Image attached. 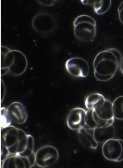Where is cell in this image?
Instances as JSON below:
<instances>
[{"label": "cell", "instance_id": "obj_1", "mask_svg": "<svg viewBox=\"0 0 123 168\" xmlns=\"http://www.w3.org/2000/svg\"><path fill=\"white\" fill-rule=\"evenodd\" d=\"M0 135L1 144L7 148L10 155H18L26 150H32V135L21 129L10 125L1 129Z\"/></svg>", "mask_w": 123, "mask_h": 168}, {"label": "cell", "instance_id": "obj_2", "mask_svg": "<svg viewBox=\"0 0 123 168\" xmlns=\"http://www.w3.org/2000/svg\"><path fill=\"white\" fill-rule=\"evenodd\" d=\"M122 58L121 52L114 48L100 52L93 61L94 73L111 79L119 67Z\"/></svg>", "mask_w": 123, "mask_h": 168}, {"label": "cell", "instance_id": "obj_3", "mask_svg": "<svg viewBox=\"0 0 123 168\" xmlns=\"http://www.w3.org/2000/svg\"><path fill=\"white\" fill-rule=\"evenodd\" d=\"M73 33L79 40L88 42L92 40L96 34V23L92 17L81 15L75 18L73 22Z\"/></svg>", "mask_w": 123, "mask_h": 168}, {"label": "cell", "instance_id": "obj_4", "mask_svg": "<svg viewBox=\"0 0 123 168\" xmlns=\"http://www.w3.org/2000/svg\"><path fill=\"white\" fill-rule=\"evenodd\" d=\"M35 163L39 167L45 168L55 163L59 154L58 150L51 145H45L39 148L35 153Z\"/></svg>", "mask_w": 123, "mask_h": 168}, {"label": "cell", "instance_id": "obj_5", "mask_svg": "<svg viewBox=\"0 0 123 168\" xmlns=\"http://www.w3.org/2000/svg\"><path fill=\"white\" fill-rule=\"evenodd\" d=\"M104 157L107 160L116 162L123 160V140L113 138L104 143L102 147Z\"/></svg>", "mask_w": 123, "mask_h": 168}, {"label": "cell", "instance_id": "obj_6", "mask_svg": "<svg viewBox=\"0 0 123 168\" xmlns=\"http://www.w3.org/2000/svg\"><path fill=\"white\" fill-rule=\"evenodd\" d=\"M65 68L70 75L76 78L86 77L89 71V66L88 62L79 57L68 59L65 63Z\"/></svg>", "mask_w": 123, "mask_h": 168}, {"label": "cell", "instance_id": "obj_7", "mask_svg": "<svg viewBox=\"0 0 123 168\" xmlns=\"http://www.w3.org/2000/svg\"><path fill=\"white\" fill-rule=\"evenodd\" d=\"M32 25L33 28L38 32L48 33L54 29L55 20L50 14L45 13H40L33 18Z\"/></svg>", "mask_w": 123, "mask_h": 168}, {"label": "cell", "instance_id": "obj_8", "mask_svg": "<svg viewBox=\"0 0 123 168\" xmlns=\"http://www.w3.org/2000/svg\"><path fill=\"white\" fill-rule=\"evenodd\" d=\"M35 153L34 152L28 157L16 155H10L2 161L1 167L31 168L35 163Z\"/></svg>", "mask_w": 123, "mask_h": 168}, {"label": "cell", "instance_id": "obj_9", "mask_svg": "<svg viewBox=\"0 0 123 168\" xmlns=\"http://www.w3.org/2000/svg\"><path fill=\"white\" fill-rule=\"evenodd\" d=\"M86 110L76 107L72 109L69 113L66 120L67 126L73 130H78L85 126Z\"/></svg>", "mask_w": 123, "mask_h": 168}, {"label": "cell", "instance_id": "obj_10", "mask_svg": "<svg viewBox=\"0 0 123 168\" xmlns=\"http://www.w3.org/2000/svg\"><path fill=\"white\" fill-rule=\"evenodd\" d=\"M7 109L13 122L18 124H22L26 121L28 115L25 107L22 103L13 102L9 105Z\"/></svg>", "mask_w": 123, "mask_h": 168}, {"label": "cell", "instance_id": "obj_11", "mask_svg": "<svg viewBox=\"0 0 123 168\" xmlns=\"http://www.w3.org/2000/svg\"><path fill=\"white\" fill-rule=\"evenodd\" d=\"M115 130L113 125L110 126L97 127L93 130V135L99 144H103L108 140L114 138Z\"/></svg>", "mask_w": 123, "mask_h": 168}, {"label": "cell", "instance_id": "obj_12", "mask_svg": "<svg viewBox=\"0 0 123 168\" xmlns=\"http://www.w3.org/2000/svg\"><path fill=\"white\" fill-rule=\"evenodd\" d=\"M90 129L85 127H82L77 130V136L79 142L83 146L89 148L95 149L98 143L96 141L93 135V133L90 131Z\"/></svg>", "mask_w": 123, "mask_h": 168}, {"label": "cell", "instance_id": "obj_13", "mask_svg": "<svg viewBox=\"0 0 123 168\" xmlns=\"http://www.w3.org/2000/svg\"><path fill=\"white\" fill-rule=\"evenodd\" d=\"M80 1L84 5L92 6L94 12L98 15L105 13L111 5L110 0H82Z\"/></svg>", "mask_w": 123, "mask_h": 168}, {"label": "cell", "instance_id": "obj_14", "mask_svg": "<svg viewBox=\"0 0 123 168\" xmlns=\"http://www.w3.org/2000/svg\"><path fill=\"white\" fill-rule=\"evenodd\" d=\"M93 110L101 119L105 121L114 120L112 103L108 99H105L102 105Z\"/></svg>", "mask_w": 123, "mask_h": 168}, {"label": "cell", "instance_id": "obj_15", "mask_svg": "<svg viewBox=\"0 0 123 168\" xmlns=\"http://www.w3.org/2000/svg\"><path fill=\"white\" fill-rule=\"evenodd\" d=\"M105 98L101 93L95 92L88 94L85 98V105L88 109L94 110L102 105Z\"/></svg>", "mask_w": 123, "mask_h": 168}, {"label": "cell", "instance_id": "obj_16", "mask_svg": "<svg viewBox=\"0 0 123 168\" xmlns=\"http://www.w3.org/2000/svg\"><path fill=\"white\" fill-rule=\"evenodd\" d=\"M112 109L115 118L123 120V96L115 99L112 103Z\"/></svg>", "mask_w": 123, "mask_h": 168}, {"label": "cell", "instance_id": "obj_17", "mask_svg": "<svg viewBox=\"0 0 123 168\" xmlns=\"http://www.w3.org/2000/svg\"><path fill=\"white\" fill-rule=\"evenodd\" d=\"M0 111L1 129L11 125L13 121L8 113L7 108L2 107Z\"/></svg>", "mask_w": 123, "mask_h": 168}, {"label": "cell", "instance_id": "obj_18", "mask_svg": "<svg viewBox=\"0 0 123 168\" xmlns=\"http://www.w3.org/2000/svg\"><path fill=\"white\" fill-rule=\"evenodd\" d=\"M10 155L7 148L4 145L1 144V161L2 162Z\"/></svg>", "mask_w": 123, "mask_h": 168}, {"label": "cell", "instance_id": "obj_19", "mask_svg": "<svg viewBox=\"0 0 123 168\" xmlns=\"http://www.w3.org/2000/svg\"><path fill=\"white\" fill-rule=\"evenodd\" d=\"M117 12L119 20L123 24V1L121 2L118 8Z\"/></svg>", "mask_w": 123, "mask_h": 168}, {"label": "cell", "instance_id": "obj_20", "mask_svg": "<svg viewBox=\"0 0 123 168\" xmlns=\"http://www.w3.org/2000/svg\"><path fill=\"white\" fill-rule=\"evenodd\" d=\"M120 70L123 74V57L122 58V59L120 66Z\"/></svg>", "mask_w": 123, "mask_h": 168}]
</instances>
